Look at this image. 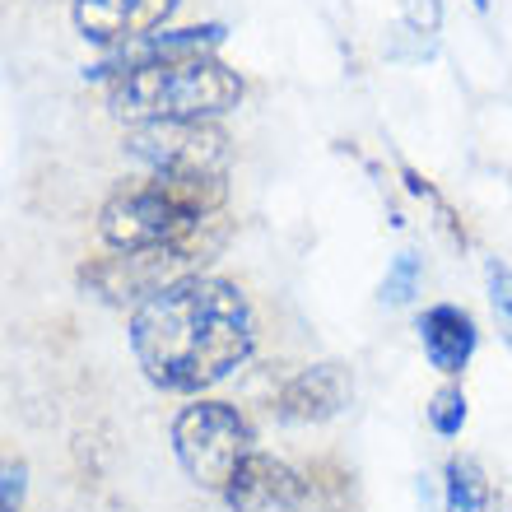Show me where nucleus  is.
Returning <instances> with one entry per match:
<instances>
[{
	"instance_id": "obj_1",
	"label": "nucleus",
	"mask_w": 512,
	"mask_h": 512,
	"mask_svg": "<svg viewBox=\"0 0 512 512\" xmlns=\"http://www.w3.org/2000/svg\"><path fill=\"white\" fill-rule=\"evenodd\" d=\"M256 317L224 275H191L131 312V354L154 387L205 396L252 359Z\"/></svg>"
},
{
	"instance_id": "obj_2",
	"label": "nucleus",
	"mask_w": 512,
	"mask_h": 512,
	"mask_svg": "<svg viewBox=\"0 0 512 512\" xmlns=\"http://www.w3.org/2000/svg\"><path fill=\"white\" fill-rule=\"evenodd\" d=\"M243 103V80L219 56L145 66L112 80V112L126 122H219Z\"/></svg>"
},
{
	"instance_id": "obj_3",
	"label": "nucleus",
	"mask_w": 512,
	"mask_h": 512,
	"mask_svg": "<svg viewBox=\"0 0 512 512\" xmlns=\"http://www.w3.org/2000/svg\"><path fill=\"white\" fill-rule=\"evenodd\" d=\"M173 452L191 485L224 494L229 480L238 475V466L256 452L252 424H247V415L238 405L215 401V396H196L173 419Z\"/></svg>"
},
{
	"instance_id": "obj_4",
	"label": "nucleus",
	"mask_w": 512,
	"mask_h": 512,
	"mask_svg": "<svg viewBox=\"0 0 512 512\" xmlns=\"http://www.w3.org/2000/svg\"><path fill=\"white\" fill-rule=\"evenodd\" d=\"M201 219L168 201L145 173L122 182L98 210V238L117 252H145V247H182Z\"/></svg>"
},
{
	"instance_id": "obj_5",
	"label": "nucleus",
	"mask_w": 512,
	"mask_h": 512,
	"mask_svg": "<svg viewBox=\"0 0 512 512\" xmlns=\"http://www.w3.org/2000/svg\"><path fill=\"white\" fill-rule=\"evenodd\" d=\"M205 275V266L196 256H187L182 247H145V252H108L89 256L80 266V284L89 294H98L108 308H145L149 298H159L163 289H173L177 280Z\"/></svg>"
},
{
	"instance_id": "obj_6",
	"label": "nucleus",
	"mask_w": 512,
	"mask_h": 512,
	"mask_svg": "<svg viewBox=\"0 0 512 512\" xmlns=\"http://www.w3.org/2000/svg\"><path fill=\"white\" fill-rule=\"evenodd\" d=\"M126 154L140 173L219 177L229 173V135L219 122H135L126 126Z\"/></svg>"
},
{
	"instance_id": "obj_7",
	"label": "nucleus",
	"mask_w": 512,
	"mask_h": 512,
	"mask_svg": "<svg viewBox=\"0 0 512 512\" xmlns=\"http://www.w3.org/2000/svg\"><path fill=\"white\" fill-rule=\"evenodd\" d=\"M219 42H224V28L219 24H191V28H159L149 38H135L126 47H112L103 66L89 70V80H122L131 70L145 66H173V61H201V56H215Z\"/></svg>"
},
{
	"instance_id": "obj_8",
	"label": "nucleus",
	"mask_w": 512,
	"mask_h": 512,
	"mask_svg": "<svg viewBox=\"0 0 512 512\" xmlns=\"http://www.w3.org/2000/svg\"><path fill=\"white\" fill-rule=\"evenodd\" d=\"M354 401V378L345 364H312L284 378L270 396V415L284 424H326Z\"/></svg>"
},
{
	"instance_id": "obj_9",
	"label": "nucleus",
	"mask_w": 512,
	"mask_h": 512,
	"mask_svg": "<svg viewBox=\"0 0 512 512\" xmlns=\"http://www.w3.org/2000/svg\"><path fill=\"white\" fill-rule=\"evenodd\" d=\"M303 494L308 485H303L298 466L270 457V452H252L224 489V503L233 512H303Z\"/></svg>"
},
{
	"instance_id": "obj_10",
	"label": "nucleus",
	"mask_w": 512,
	"mask_h": 512,
	"mask_svg": "<svg viewBox=\"0 0 512 512\" xmlns=\"http://www.w3.org/2000/svg\"><path fill=\"white\" fill-rule=\"evenodd\" d=\"M182 0H75V28L98 47H126L168 28Z\"/></svg>"
},
{
	"instance_id": "obj_11",
	"label": "nucleus",
	"mask_w": 512,
	"mask_h": 512,
	"mask_svg": "<svg viewBox=\"0 0 512 512\" xmlns=\"http://www.w3.org/2000/svg\"><path fill=\"white\" fill-rule=\"evenodd\" d=\"M419 345H424L429 364L438 368L443 378H457L461 368L471 364L475 345H480V331H475L466 308H457V303H433V308L419 312Z\"/></svg>"
},
{
	"instance_id": "obj_12",
	"label": "nucleus",
	"mask_w": 512,
	"mask_h": 512,
	"mask_svg": "<svg viewBox=\"0 0 512 512\" xmlns=\"http://www.w3.org/2000/svg\"><path fill=\"white\" fill-rule=\"evenodd\" d=\"M489 475L480 471L475 457H452L443 471V508L447 512H489Z\"/></svg>"
},
{
	"instance_id": "obj_13",
	"label": "nucleus",
	"mask_w": 512,
	"mask_h": 512,
	"mask_svg": "<svg viewBox=\"0 0 512 512\" xmlns=\"http://www.w3.org/2000/svg\"><path fill=\"white\" fill-rule=\"evenodd\" d=\"M401 177H405V191H410V196H419V201L433 210V224H438V229H443L457 247H471V233H466V224H461V215L452 210V201H447L443 191L433 187V182L419 173V168H410V163L401 168Z\"/></svg>"
},
{
	"instance_id": "obj_14",
	"label": "nucleus",
	"mask_w": 512,
	"mask_h": 512,
	"mask_svg": "<svg viewBox=\"0 0 512 512\" xmlns=\"http://www.w3.org/2000/svg\"><path fill=\"white\" fill-rule=\"evenodd\" d=\"M419 280H424V261H419V252H396V261L387 266V280H382V303L387 308H405L410 298H415Z\"/></svg>"
},
{
	"instance_id": "obj_15",
	"label": "nucleus",
	"mask_w": 512,
	"mask_h": 512,
	"mask_svg": "<svg viewBox=\"0 0 512 512\" xmlns=\"http://www.w3.org/2000/svg\"><path fill=\"white\" fill-rule=\"evenodd\" d=\"M429 424L433 433H443V438H457L461 429H466V391L457 387V382H443V387L429 396Z\"/></svg>"
},
{
	"instance_id": "obj_16",
	"label": "nucleus",
	"mask_w": 512,
	"mask_h": 512,
	"mask_svg": "<svg viewBox=\"0 0 512 512\" xmlns=\"http://www.w3.org/2000/svg\"><path fill=\"white\" fill-rule=\"evenodd\" d=\"M485 284H489V308L499 317V331L512 350V266L508 261H499V256L485 261Z\"/></svg>"
},
{
	"instance_id": "obj_17",
	"label": "nucleus",
	"mask_w": 512,
	"mask_h": 512,
	"mask_svg": "<svg viewBox=\"0 0 512 512\" xmlns=\"http://www.w3.org/2000/svg\"><path fill=\"white\" fill-rule=\"evenodd\" d=\"M401 19L410 24V33L433 38L443 24V0H401Z\"/></svg>"
},
{
	"instance_id": "obj_18",
	"label": "nucleus",
	"mask_w": 512,
	"mask_h": 512,
	"mask_svg": "<svg viewBox=\"0 0 512 512\" xmlns=\"http://www.w3.org/2000/svg\"><path fill=\"white\" fill-rule=\"evenodd\" d=\"M24 485H28V466L24 461H5V503H0V512L24 508Z\"/></svg>"
},
{
	"instance_id": "obj_19",
	"label": "nucleus",
	"mask_w": 512,
	"mask_h": 512,
	"mask_svg": "<svg viewBox=\"0 0 512 512\" xmlns=\"http://www.w3.org/2000/svg\"><path fill=\"white\" fill-rule=\"evenodd\" d=\"M471 5H475V10H489V0H471Z\"/></svg>"
}]
</instances>
